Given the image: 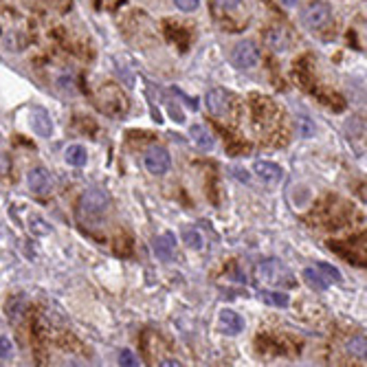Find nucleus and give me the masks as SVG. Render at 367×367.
Here are the masks:
<instances>
[{
  "label": "nucleus",
  "mask_w": 367,
  "mask_h": 367,
  "mask_svg": "<svg viewBox=\"0 0 367 367\" xmlns=\"http://www.w3.org/2000/svg\"><path fill=\"white\" fill-rule=\"evenodd\" d=\"M255 280L266 288H293L295 277L280 260H264L255 266Z\"/></svg>",
  "instance_id": "f257e3e1"
},
{
  "label": "nucleus",
  "mask_w": 367,
  "mask_h": 367,
  "mask_svg": "<svg viewBox=\"0 0 367 367\" xmlns=\"http://www.w3.org/2000/svg\"><path fill=\"white\" fill-rule=\"evenodd\" d=\"M108 209H110V196L99 187L86 189V192L82 194V198H80V216L86 222L102 220Z\"/></svg>",
  "instance_id": "f03ea898"
},
{
  "label": "nucleus",
  "mask_w": 367,
  "mask_h": 367,
  "mask_svg": "<svg viewBox=\"0 0 367 367\" xmlns=\"http://www.w3.org/2000/svg\"><path fill=\"white\" fill-rule=\"evenodd\" d=\"M207 108L220 119H236L240 102L236 95L225 91V88H214V91L207 93Z\"/></svg>",
  "instance_id": "7ed1b4c3"
},
{
  "label": "nucleus",
  "mask_w": 367,
  "mask_h": 367,
  "mask_svg": "<svg viewBox=\"0 0 367 367\" xmlns=\"http://www.w3.org/2000/svg\"><path fill=\"white\" fill-rule=\"evenodd\" d=\"M330 20H332V9L328 3H324V0H315V3H310L302 11V22L306 29L321 31L330 25Z\"/></svg>",
  "instance_id": "20e7f679"
},
{
  "label": "nucleus",
  "mask_w": 367,
  "mask_h": 367,
  "mask_svg": "<svg viewBox=\"0 0 367 367\" xmlns=\"http://www.w3.org/2000/svg\"><path fill=\"white\" fill-rule=\"evenodd\" d=\"M231 62H233L236 69H244V71L253 69V66H258V62H260V51L251 40H242V42L236 44V47H233Z\"/></svg>",
  "instance_id": "39448f33"
},
{
  "label": "nucleus",
  "mask_w": 367,
  "mask_h": 367,
  "mask_svg": "<svg viewBox=\"0 0 367 367\" xmlns=\"http://www.w3.org/2000/svg\"><path fill=\"white\" fill-rule=\"evenodd\" d=\"M170 165H172L170 152L161 146H152L146 154H143V168L154 176H163L170 170Z\"/></svg>",
  "instance_id": "423d86ee"
},
{
  "label": "nucleus",
  "mask_w": 367,
  "mask_h": 367,
  "mask_svg": "<svg viewBox=\"0 0 367 367\" xmlns=\"http://www.w3.org/2000/svg\"><path fill=\"white\" fill-rule=\"evenodd\" d=\"M106 93L110 97H106L104 93H99V108L104 110L108 115H124L126 108H128V102L126 97L121 95V91L117 86H106Z\"/></svg>",
  "instance_id": "0eeeda50"
},
{
  "label": "nucleus",
  "mask_w": 367,
  "mask_h": 367,
  "mask_svg": "<svg viewBox=\"0 0 367 367\" xmlns=\"http://www.w3.org/2000/svg\"><path fill=\"white\" fill-rule=\"evenodd\" d=\"M264 42H266V47H269L271 51L284 53V51L291 49L293 36H291V31H288L286 27H271L269 31H266Z\"/></svg>",
  "instance_id": "6e6552de"
},
{
  "label": "nucleus",
  "mask_w": 367,
  "mask_h": 367,
  "mask_svg": "<svg viewBox=\"0 0 367 367\" xmlns=\"http://www.w3.org/2000/svg\"><path fill=\"white\" fill-rule=\"evenodd\" d=\"M27 187L31 189L33 194L44 196V194H51L53 189V176L44 170V168H33L27 174Z\"/></svg>",
  "instance_id": "1a4fd4ad"
},
{
  "label": "nucleus",
  "mask_w": 367,
  "mask_h": 367,
  "mask_svg": "<svg viewBox=\"0 0 367 367\" xmlns=\"http://www.w3.org/2000/svg\"><path fill=\"white\" fill-rule=\"evenodd\" d=\"M218 330L227 337H238L244 332V319L236 310H222L218 315Z\"/></svg>",
  "instance_id": "9d476101"
},
{
  "label": "nucleus",
  "mask_w": 367,
  "mask_h": 367,
  "mask_svg": "<svg viewBox=\"0 0 367 367\" xmlns=\"http://www.w3.org/2000/svg\"><path fill=\"white\" fill-rule=\"evenodd\" d=\"M253 174L258 176L264 185H277L284 176L282 168L273 161H255L253 163Z\"/></svg>",
  "instance_id": "9b49d317"
},
{
  "label": "nucleus",
  "mask_w": 367,
  "mask_h": 367,
  "mask_svg": "<svg viewBox=\"0 0 367 367\" xmlns=\"http://www.w3.org/2000/svg\"><path fill=\"white\" fill-rule=\"evenodd\" d=\"M154 253L159 255L161 260H172L176 253V238L174 233H163L157 240H154Z\"/></svg>",
  "instance_id": "f8f14e48"
},
{
  "label": "nucleus",
  "mask_w": 367,
  "mask_h": 367,
  "mask_svg": "<svg viewBox=\"0 0 367 367\" xmlns=\"http://www.w3.org/2000/svg\"><path fill=\"white\" fill-rule=\"evenodd\" d=\"M189 137H192V141L196 143V148H200V150H211V148H214V137H211L209 128H205V126H200V124L192 126V128H189Z\"/></svg>",
  "instance_id": "ddd939ff"
},
{
  "label": "nucleus",
  "mask_w": 367,
  "mask_h": 367,
  "mask_svg": "<svg viewBox=\"0 0 367 367\" xmlns=\"http://www.w3.org/2000/svg\"><path fill=\"white\" fill-rule=\"evenodd\" d=\"M64 159L69 165H73V168H84L88 161V152L84 146H80V143H73V146L64 150Z\"/></svg>",
  "instance_id": "4468645a"
},
{
  "label": "nucleus",
  "mask_w": 367,
  "mask_h": 367,
  "mask_svg": "<svg viewBox=\"0 0 367 367\" xmlns=\"http://www.w3.org/2000/svg\"><path fill=\"white\" fill-rule=\"evenodd\" d=\"M304 280L310 288H315V291H326V288L332 284L328 277H324V273H319L317 269H304Z\"/></svg>",
  "instance_id": "2eb2a0df"
},
{
  "label": "nucleus",
  "mask_w": 367,
  "mask_h": 367,
  "mask_svg": "<svg viewBox=\"0 0 367 367\" xmlns=\"http://www.w3.org/2000/svg\"><path fill=\"white\" fill-rule=\"evenodd\" d=\"M346 348H348V352L354 354V357H357V359H363V361H365V357H367V339H365V337L352 339Z\"/></svg>",
  "instance_id": "dca6fc26"
},
{
  "label": "nucleus",
  "mask_w": 367,
  "mask_h": 367,
  "mask_svg": "<svg viewBox=\"0 0 367 367\" xmlns=\"http://www.w3.org/2000/svg\"><path fill=\"white\" fill-rule=\"evenodd\" d=\"M262 299L266 304L277 306V308H286L288 306V295L286 293H273V291H262Z\"/></svg>",
  "instance_id": "f3484780"
},
{
  "label": "nucleus",
  "mask_w": 367,
  "mask_h": 367,
  "mask_svg": "<svg viewBox=\"0 0 367 367\" xmlns=\"http://www.w3.org/2000/svg\"><path fill=\"white\" fill-rule=\"evenodd\" d=\"M183 238H185V242H187V247H192V249H203V233H200L198 229H194V227H189V229H185L183 231Z\"/></svg>",
  "instance_id": "a211bd4d"
},
{
  "label": "nucleus",
  "mask_w": 367,
  "mask_h": 367,
  "mask_svg": "<svg viewBox=\"0 0 367 367\" xmlns=\"http://www.w3.org/2000/svg\"><path fill=\"white\" fill-rule=\"evenodd\" d=\"M317 269H319L321 273H324V277H328L330 282H339V280H341V273H339L332 264H324V262H321V264L317 266Z\"/></svg>",
  "instance_id": "6ab92c4d"
},
{
  "label": "nucleus",
  "mask_w": 367,
  "mask_h": 367,
  "mask_svg": "<svg viewBox=\"0 0 367 367\" xmlns=\"http://www.w3.org/2000/svg\"><path fill=\"white\" fill-rule=\"evenodd\" d=\"M119 363L124 365V367L139 365V363H137V357H135V354H132L130 350H121V354H119Z\"/></svg>",
  "instance_id": "aec40b11"
},
{
  "label": "nucleus",
  "mask_w": 367,
  "mask_h": 367,
  "mask_svg": "<svg viewBox=\"0 0 367 367\" xmlns=\"http://www.w3.org/2000/svg\"><path fill=\"white\" fill-rule=\"evenodd\" d=\"M176 3V7H179L181 11H196L198 9V5H200V0H174Z\"/></svg>",
  "instance_id": "412c9836"
},
{
  "label": "nucleus",
  "mask_w": 367,
  "mask_h": 367,
  "mask_svg": "<svg viewBox=\"0 0 367 367\" xmlns=\"http://www.w3.org/2000/svg\"><path fill=\"white\" fill-rule=\"evenodd\" d=\"M11 341L7 339V337H0V359H7V357H11Z\"/></svg>",
  "instance_id": "4be33fe9"
},
{
  "label": "nucleus",
  "mask_w": 367,
  "mask_h": 367,
  "mask_svg": "<svg viewBox=\"0 0 367 367\" xmlns=\"http://www.w3.org/2000/svg\"><path fill=\"white\" fill-rule=\"evenodd\" d=\"M11 170V163H9V157L5 152H0V179H3V176L7 174Z\"/></svg>",
  "instance_id": "5701e85b"
},
{
  "label": "nucleus",
  "mask_w": 367,
  "mask_h": 367,
  "mask_svg": "<svg viewBox=\"0 0 367 367\" xmlns=\"http://www.w3.org/2000/svg\"><path fill=\"white\" fill-rule=\"evenodd\" d=\"M218 3V7H222V9H236L242 0H216Z\"/></svg>",
  "instance_id": "b1692460"
},
{
  "label": "nucleus",
  "mask_w": 367,
  "mask_h": 367,
  "mask_svg": "<svg viewBox=\"0 0 367 367\" xmlns=\"http://www.w3.org/2000/svg\"><path fill=\"white\" fill-rule=\"evenodd\" d=\"M161 365H165V367H168V365H172V367H179V365H183L181 361H176V359H168V361H163Z\"/></svg>",
  "instance_id": "393cba45"
},
{
  "label": "nucleus",
  "mask_w": 367,
  "mask_h": 367,
  "mask_svg": "<svg viewBox=\"0 0 367 367\" xmlns=\"http://www.w3.org/2000/svg\"><path fill=\"white\" fill-rule=\"evenodd\" d=\"M280 3H282L284 7H295V5H297V0H280Z\"/></svg>",
  "instance_id": "a878e982"
}]
</instances>
